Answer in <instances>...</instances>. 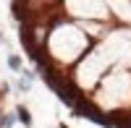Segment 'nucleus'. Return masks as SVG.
<instances>
[{
  "label": "nucleus",
  "mask_w": 131,
  "mask_h": 128,
  "mask_svg": "<svg viewBox=\"0 0 131 128\" xmlns=\"http://www.w3.org/2000/svg\"><path fill=\"white\" fill-rule=\"evenodd\" d=\"M84 37L79 34V29H73V26H60L52 31V37H50V50H52V55L60 58V60H73L79 52L84 50Z\"/></svg>",
  "instance_id": "f257e3e1"
}]
</instances>
